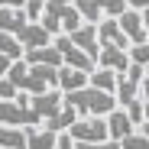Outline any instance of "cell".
I'll use <instances>...</instances> for the list:
<instances>
[{"label": "cell", "mask_w": 149, "mask_h": 149, "mask_svg": "<svg viewBox=\"0 0 149 149\" xmlns=\"http://www.w3.org/2000/svg\"><path fill=\"white\" fill-rule=\"evenodd\" d=\"M62 104L71 107L74 113H88V117H107V113L117 107L113 94L97 91V88H91V84H84V88H78V91L62 94Z\"/></svg>", "instance_id": "1"}, {"label": "cell", "mask_w": 149, "mask_h": 149, "mask_svg": "<svg viewBox=\"0 0 149 149\" xmlns=\"http://www.w3.org/2000/svg\"><path fill=\"white\" fill-rule=\"evenodd\" d=\"M36 23H39L45 33L58 36V33H71V29H78L84 19L78 16V10L71 7V0H45Z\"/></svg>", "instance_id": "2"}, {"label": "cell", "mask_w": 149, "mask_h": 149, "mask_svg": "<svg viewBox=\"0 0 149 149\" xmlns=\"http://www.w3.org/2000/svg\"><path fill=\"white\" fill-rule=\"evenodd\" d=\"M0 123H3V127H19V130H26V127H39L36 113L26 107V97L0 101Z\"/></svg>", "instance_id": "3"}, {"label": "cell", "mask_w": 149, "mask_h": 149, "mask_svg": "<svg viewBox=\"0 0 149 149\" xmlns=\"http://www.w3.org/2000/svg\"><path fill=\"white\" fill-rule=\"evenodd\" d=\"M71 7L78 10V16L84 23H97L101 16H120L127 10L123 0H71Z\"/></svg>", "instance_id": "4"}, {"label": "cell", "mask_w": 149, "mask_h": 149, "mask_svg": "<svg viewBox=\"0 0 149 149\" xmlns=\"http://www.w3.org/2000/svg\"><path fill=\"white\" fill-rule=\"evenodd\" d=\"M65 133L71 143H101L107 139V123L104 117H88V120H74Z\"/></svg>", "instance_id": "5"}, {"label": "cell", "mask_w": 149, "mask_h": 149, "mask_svg": "<svg viewBox=\"0 0 149 149\" xmlns=\"http://www.w3.org/2000/svg\"><path fill=\"white\" fill-rule=\"evenodd\" d=\"M26 107L36 113V120L42 123V120H49L52 113H58L62 110V91L58 88H49V91H42V94H29L26 97Z\"/></svg>", "instance_id": "6"}, {"label": "cell", "mask_w": 149, "mask_h": 149, "mask_svg": "<svg viewBox=\"0 0 149 149\" xmlns=\"http://www.w3.org/2000/svg\"><path fill=\"white\" fill-rule=\"evenodd\" d=\"M52 45L58 49V55H62V65H68V68H78V71H88V74L94 71V62H91V58L81 52L78 45H71V42H68V36H62V33H58V36L52 39Z\"/></svg>", "instance_id": "7"}, {"label": "cell", "mask_w": 149, "mask_h": 149, "mask_svg": "<svg viewBox=\"0 0 149 149\" xmlns=\"http://www.w3.org/2000/svg\"><path fill=\"white\" fill-rule=\"evenodd\" d=\"M117 19V26H120V33L127 36V42L130 45H136V42H146V16L139 13V10H123L120 16H113Z\"/></svg>", "instance_id": "8"}, {"label": "cell", "mask_w": 149, "mask_h": 149, "mask_svg": "<svg viewBox=\"0 0 149 149\" xmlns=\"http://www.w3.org/2000/svg\"><path fill=\"white\" fill-rule=\"evenodd\" d=\"M94 33H97V45H110V49H123L127 52V36L120 33V26H117V19L113 16H107V19H101V23H94Z\"/></svg>", "instance_id": "9"}, {"label": "cell", "mask_w": 149, "mask_h": 149, "mask_svg": "<svg viewBox=\"0 0 149 149\" xmlns=\"http://www.w3.org/2000/svg\"><path fill=\"white\" fill-rule=\"evenodd\" d=\"M62 36H68V42H71V45H78L81 52H84V55L94 62L97 49H101V45H97V33H94V23H81L78 29H71V33H62Z\"/></svg>", "instance_id": "10"}, {"label": "cell", "mask_w": 149, "mask_h": 149, "mask_svg": "<svg viewBox=\"0 0 149 149\" xmlns=\"http://www.w3.org/2000/svg\"><path fill=\"white\" fill-rule=\"evenodd\" d=\"M94 68H107V71L123 74V71L130 68V58H127V52H123V49L101 45V49H97V55H94Z\"/></svg>", "instance_id": "11"}, {"label": "cell", "mask_w": 149, "mask_h": 149, "mask_svg": "<svg viewBox=\"0 0 149 149\" xmlns=\"http://www.w3.org/2000/svg\"><path fill=\"white\" fill-rule=\"evenodd\" d=\"M23 62L26 65H49V68H62V55L58 49L49 42V45H39V49H23Z\"/></svg>", "instance_id": "12"}, {"label": "cell", "mask_w": 149, "mask_h": 149, "mask_svg": "<svg viewBox=\"0 0 149 149\" xmlns=\"http://www.w3.org/2000/svg\"><path fill=\"white\" fill-rule=\"evenodd\" d=\"M104 123H107V139H123V136H130L136 127H133V123H130V117L127 113H123V107H113L107 117H104Z\"/></svg>", "instance_id": "13"}, {"label": "cell", "mask_w": 149, "mask_h": 149, "mask_svg": "<svg viewBox=\"0 0 149 149\" xmlns=\"http://www.w3.org/2000/svg\"><path fill=\"white\" fill-rule=\"evenodd\" d=\"M84 84H88V71L68 68V65L55 68V88H58L62 94H68V91H78V88H84Z\"/></svg>", "instance_id": "14"}, {"label": "cell", "mask_w": 149, "mask_h": 149, "mask_svg": "<svg viewBox=\"0 0 149 149\" xmlns=\"http://www.w3.org/2000/svg\"><path fill=\"white\" fill-rule=\"evenodd\" d=\"M23 136H26V149H55V133L42 127H26Z\"/></svg>", "instance_id": "15"}, {"label": "cell", "mask_w": 149, "mask_h": 149, "mask_svg": "<svg viewBox=\"0 0 149 149\" xmlns=\"http://www.w3.org/2000/svg\"><path fill=\"white\" fill-rule=\"evenodd\" d=\"M74 120H78V113H74L71 107H65V104H62V110H58V113H52L49 120H42V123H45L42 130H49V133H65Z\"/></svg>", "instance_id": "16"}, {"label": "cell", "mask_w": 149, "mask_h": 149, "mask_svg": "<svg viewBox=\"0 0 149 149\" xmlns=\"http://www.w3.org/2000/svg\"><path fill=\"white\" fill-rule=\"evenodd\" d=\"M88 84H91V88H97V91H107V94H113V88H117V71L94 68V71L88 74Z\"/></svg>", "instance_id": "17"}, {"label": "cell", "mask_w": 149, "mask_h": 149, "mask_svg": "<svg viewBox=\"0 0 149 149\" xmlns=\"http://www.w3.org/2000/svg\"><path fill=\"white\" fill-rule=\"evenodd\" d=\"M0 149H26V136L19 127H3L0 123Z\"/></svg>", "instance_id": "18"}, {"label": "cell", "mask_w": 149, "mask_h": 149, "mask_svg": "<svg viewBox=\"0 0 149 149\" xmlns=\"http://www.w3.org/2000/svg\"><path fill=\"white\" fill-rule=\"evenodd\" d=\"M123 113L130 117V123H133V127H143V123H146V97H143V94H136L133 101L123 107Z\"/></svg>", "instance_id": "19"}, {"label": "cell", "mask_w": 149, "mask_h": 149, "mask_svg": "<svg viewBox=\"0 0 149 149\" xmlns=\"http://www.w3.org/2000/svg\"><path fill=\"white\" fill-rule=\"evenodd\" d=\"M0 55L10 58V62H16V58H23V45H19L10 33H0Z\"/></svg>", "instance_id": "20"}, {"label": "cell", "mask_w": 149, "mask_h": 149, "mask_svg": "<svg viewBox=\"0 0 149 149\" xmlns=\"http://www.w3.org/2000/svg\"><path fill=\"white\" fill-rule=\"evenodd\" d=\"M117 143H120V149H149V136L139 133V130H133L130 136H123V139H117Z\"/></svg>", "instance_id": "21"}, {"label": "cell", "mask_w": 149, "mask_h": 149, "mask_svg": "<svg viewBox=\"0 0 149 149\" xmlns=\"http://www.w3.org/2000/svg\"><path fill=\"white\" fill-rule=\"evenodd\" d=\"M127 58H130L133 65H146V62H149V45H146V42L127 45Z\"/></svg>", "instance_id": "22"}, {"label": "cell", "mask_w": 149, "mask_h": 149, "mask_svg": "<svg viewBox=\"0 0 149 149\" xmlns=\"http://www.w3.org/2000/svg\"><path fill=\"white\" fill-rule=\"evenodd\" d=\"M74 149H120V143H113V139H101V143H74Z\"/></svg>", "instance_id": "23"}, {"label": "cell", "mask_w": 149, "mask_h": 149, "mask_svg": "<svg viewBox=\"0 0 149 149\" xmlns=\"http://www.w3.org/2000/svg\"><path fill=\"white\" fill-rule=\"evenodd\" d=\"M13 97H16V88L7 78H0V101H13Z\"/></svg>", "instance_id": "24"}, {"label": "cell", "mask_w": 149, "mask_h": 149, "mask_svg": "<svg viewBox=\"0 0 149 149\" xmlns=\"http://www.w3.org/2000/svg\"><path fill=\"white\" fill-rule=\"evenodd\" d=\"M55 149H74V143L68 139V133H55Z\"/></svg>", "instance_id": "25"}, {"label": "cell", "mask_w": 149, "mask_h": 149, "mask_svg": "<svg viewBox=\"0 0 149 149\" xmlns=\"http://www.w3.org/2000/svg\"><path fill=\"white\" fill-rule=\"evenodd\" d=\"M123 3H127L130 10H139V13H143V10L149 7V0H123Z\"/></svg>", "instance_id": "26"}]
</instances>
